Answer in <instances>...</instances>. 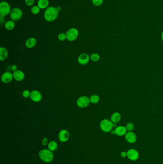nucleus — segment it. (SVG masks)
Instances as JSON below:
<instances>
[{
    "label": "nucleus",
    "instance_id": "nucleus-24",
    "mask_svg": "<svg viewBox=\"0 0 163 164\" xmlns=\"http://www.w3.org/2000/svg\"><path fill=\"white\" fill-rule=\"evenodd\" d=\"M100 59V56L98 53H93L90 56V60L94 62L99 61Z\"/></svg>",
    "mask_w": 163,
    "mask_h": 164
},
{
    "label": "nucleus",
    "instance_id": "nucleus-20",
    "mask_svg": "<svg viewBox=\"0 0 163 164\" xmlns=\"http://www.w3.org/2000/svg\"><path fill=\"white\" fill-rule=\"evenodd\" d=\"M48 149L53 152L56 151L58 147V144L55 141H51L48 143Z\"/></svg>",
    "mask_w": 163,
    "mask_h": 164
},
{
    "label": "nucleus",
    "instance_id": "nucleus-17",
    "mask_svg": "<svg viewBox=\"0 0 163 164\" xmlns=\"http://www.w3.org/2000/svg\"><path fill=\"white\" fill-rule=\"evenodd\" d=\"M121 115L120 113L115 112L112 114L110 116V120L113 123H117L121 120Z\"/></svg>",
    "mask_w": 163,
    "mask_h": 164
},
{
    "label": "nucleus",
    "instance_id": "nucleus-14",
    "mask_svg": "<svg viewBox=\"0 0 163 164\" xmlns=\"http://www.w3.org/2000/svg\"><path fill=\"white\" fill-rule=\"evenodd\" d=\"M115 134L118 136H125L127 132V130L125 126H118L114 129Z\"/></svg>",
    "mask_w": 163,
    "mask_h": 164
},
{
    "label": "nucleus",
    "instance_id": "nucleus-5",
    "mask_svg": "<svg viewBox=\"0 0 163 164\" xmlns=\"http://www.w3.org/2000/svg\"><path fill=\"white\" fill-rule=\"evenodd\" d=\"M65 34L67 40L69 41H73L78 37L79 32L76 28H72L68 29Z\"/></svg>",
    "mask_w": 163,
    "mask_h": 164
},
{
    "label": "nucleus",
    "instance_id": "nucleus-35",
    "mask_svg": "<svg viewBox=\"0 0 163 164\" xmlns=\"http://www.w3.org/2000/svg\"><path fill=\"white\" fill-rule=\"evenodd\" d=\"M57 10H58L59 12L60 11V10H61V7H60V6H57Z\"/></svg>",
    "mask_w": 163,
    "mask_h": 164
},
{
    "label": "nucleus",
    "instance_id": "nucleus-36",
    "mask_svg": "<svg viewBox=\"0 0 163 164\" xmlns=\"http://www.w3.org/2000/svg\"></svg>",
    "mask_w": 163,
    "mask_h": 164
},
{
    "label": "nucleus",
    "instance_id": "nucleus-13",
    "mask_svg": "<svg viewBox=\"0 0 163 164\" xmlns=\"http://www.w3.org/2000/svg\"><path fill=\"white\" fill-rule=\"evenodd\" d=\"M90 60V56L87 53H82L78 57V62L80 64L84 65L87 64Z\"/></svg>",
    "mask_w": 163,
    "mask_h": 164
},
{
    "label": "nucleus",
    "instance_id": "nucleus-33",
    "mask_svg": "<svg viewBox=\"0 0 163 164\" xmlns=\"http://www.w3.org/2000/svg\"><path fill=\"white\" fill-rule=\"evenodd\" d=\"M110 132L112 134H115V132L114 130H112V131H110Z\"/></svg>",
    "mask_w": 163,
    "mask_h": 164
},
{
    "label": "nucleus",
    "instance_id": "nucleus-25",
    "mask_svg": "<svg viewBox=\"0 0 163 164\" xmlns=\"http://www.w3.org/2000/svg\"><path fill=\"white\" fill-rule=\"evenodd\" d=\"M127 132H132L134 128V125L132 123H128L125 126Z\"/></svg>",
    "mask_w": 163,
    "mask_h": 164
},
{
    "label": "nucleus",
    "instance_id": "nucleus-28",
    "mask_svg": "<svg viewBox=\"0 0 163 164\" xmlns=\"http://www.w3.org/2000/svg\"><path fill=\"white\" fill-rule=\"evenodd\" d=\"M92 4L96 6H99L103 3V0H91Z\"/></svg>",
    "mask_w": 163,
    "mask_h": 164
},
{
    "label": "nucleus",
    "instance_id": "nucleus-23",
    "mask_svg": "<svg viewBox=\"0 0 163 164\" xmlns=\"http://www.w3.org/2000/svg\"><path fill=\"white\" fill-rule=\"evenodd\" d=\"M41 9L38 6V5L33 6L31 9V12L34 15H36L39 14L40 11Z\"/></svg>",
    "mask_w": 163,
    "mask_h": 164
},
{
    "label": "nucleus",
    "instance_id": "nucleus-11",
    "mask_svg": "<svg viewBox=\"0 0 163 164\" xmlns=\"http://www.w3.org/2000/svg\"><path fill=\"white\" fill-rule=\"evenodd\" d=\"M125 140L128 143H134L136 142L137 136L133 132H127L125 135Z\"/></svg>",
    "mask_w": 163,
    "mask_h": 164
},
{
    "label": "nucleus",
    "instance_id": "nucleus-2",
    "mask_svg": "<svg viewBox=\"0 0 163 164\" xmlns=\"http://www.w3.org/2000/svg\"><path fill=\"white\" fill-rule=\"evenodd\" d=\"M38 157L42 161L46 163H49L53 161L54 154L53 152L49 149H43L41 150L38 153Z\"/></svg>",
    "mask_w": 163,
    "mask_h": 164
},
{
    "label": "nucleus",
    "instance_id": "nucleus-12",
    "mask_svg": "<svg viewBox=\"0 0 163 164\" xmlns=\"http://www.w3.org/2000/svg\"><path fill=\"white\" fill-rule=\"evenodd\" d=\"M30 99L33 101L35 102H39L42 99V96L40 92L36 90L32 91L31 92Z\"/></svg>",
    "mask_w": 163,
    "mask_h": 164
},
{
    "label": "nucleus",
    "instance_id": "nucleus-29",
    "mask_svg": "<svg viewBox=\"0 0 163 164\" xmlns=\"http://www.w3.org/2000/svg\"><path fill=\"white\" fill-rule=\"evenodd\" d=\"M35 2V0H25V3L28 6H31L33 5Z\"/></svg>",
    "mask_w": 163,
    "mask_h": 164
},
{
    "label": "nucleus",
    "instance_id": "nucleus-3",
    "mask_svg": "<svg viewBox=\"0 0 163 164\" xmlns=\"http://www.w3.org/2000/svg\"><path fill=\"white\" fill-rule=\"evenodd\" d=\"M101 130L104 132H109L113 129V123L110 120L105 119L102 120L100 123Z\"/></svg>",
    "mask_w": 163,
    "mask_h": 164
},
{
    "label": "nucleus",
    "instance_id": "nucleus-32",
    "mask_svg": "<svg viewBox=\"0 0 163 164\" xmlns=\"http://www.w3.org/2000/svg\"><path fill=\"white\" fill-rule=\"evenodd\" d=\"M11 69L14 72L18 70L17 69V66L16 65H13L12 66Z\"/></svg>",
    "mask_w": 163,
    "mask_h": 164
},
{
    "label": "nucleus",
    "instance_id": "nucleus-10",
    "mask_svg": "<svg viewBox=\"0 0 163 164\" xmlns=\"http://www.w3.org/2000/svg\"><path fill=\"white\" fill-rule=\"evenodd\" d=\"M13 79H14L13 74L9 72H4L1 75V80L3 83H9L12 82Z\"/></svg>",
    "mask_w": 163,
    "mask_h": 164
},
{
    "label": "nucleus",
    "instance_id": "nucleus-4",
    "mask_svg": "<svg viewBox=\"0 0 163 164\" xmlns=\"http://www.w3.org/2000/svg\"><path fill=\"white\" fill-rule=\"evenodd\" d=\"M10 4L5 1H1L0 3V16L1 17H4L8 14H10L11 11Z\"/></svg>",
    "mask_w": 163,
    "mask_h": 164
},
{
    "label": "nucleus",
    "instance_id": "nucleus-30",
    "mask_svg": "<svg viewBox=\"0 0 163 164\" xmlns=\"http://www.w3.org/2000/svg\"><path fill=\"white\" fill-rule=\"evenodd\" d=\"M48 138L45 137L43 138V139L42 141V144L43 146H45L48 145Z\"/></svg>",
    "mask_w": 163,
    "mask_h": 164
},
{
    "label": "nucleus",
    "instance_id": "nucleus-34",
    "mask_svg": "<svg viewBox=\"0 0 163 164\" xmlns=\"http://www.w3.org/2000/svg\"><path fill=\"white\" fill-rule=\"evenodd\" d=\"M161 40H162V41L163 42V31L162 32L161 35Z\"/></svg>",
    "mask_w": 163,
    "mask_h": 164
},
{
    "label": "nucleus",
    "instance_id": "nucleus-16",
    "mask_svg": "<svg viewBox=\"0 0 163 164\" xmlns=\"http://www.w3.org/2000/svg\"><path fill=\"white\" fill-rule=\"evenodd\" d=\"M36 43H37V40L36 39L33 37H31L27 39L25 41V46L27 48L31 49L34 47L36 45Z\"/></svg>",
    "mask_w": 163,
    "mask_h": 164
},
{
    "label": "nucleus",
    "instance_id": "nucleus-18",
    "mask_svg": "<svg viewBox=\"0 0 163 164\" xmlns=\"http://www.w3.org/2000/svg\"><path fill=\"white\" fill-rule=\"evenodd\" d=\"M49 1L48 0H38L37 5L41 9H46L49 7Z\"/></svg>",
    "mask_w": 163,
    "mask_h": 164
},
{
    "label": "nucleus",
    "instance_id": "nucleus-8",
    "mask_svg": "<svg viewBox=\"0 0 163 164\" xmlns=\"http://www.w3.org/2000/svg\"><path fill=\"white\" fill-rule=\"evenodd\" d=\"M128 158L131 161H136L139 157V153L138 151L134 148H131L127 151Z\"/></svg>",
    "mask_w": 163,
    "mask_h": 164
},
{
    "label": "nucleus",
    "instance_id": "nucleus-22",
    "mask_svg": "<svg viewBox=\"0 0 163 164\" xmlns=\"http://www.w3.org/2000/svg\"><path fill=\"white\" fill-rule=\"evenodd\" d=\"M90 102L92 104H97L100 101V97L97 95H93L89 97Z\"/></svg>",
    "mask_w": 163,
    "mask_h": 164
},
{
    "label": "nucleus",
    "instance_id": "nucleus-1",
    "mask_svg": "<svg viewBox=\"0 0 163 164\" xmlns=\"http://www.w3.org/2000/svg\"><path fill=\"white\" fill-rule=\"evenodd\" d=\"M59 14V11L57 7L49 6L45 10L44 17L45 20L48 22H53L57 19Z\"/></svg>",
    "mask_w": 163,
    "mask_h": 164
},
{
    "label": "nucleus",
    "instance_id": "nucleus-21",
    "mask_svg": "<svg viewBox=\"0 0 163 164\" xmlns=\"http://www.w3.org/2000/svg\"><path fill=\"white\" fill-rule=\"evenodd\" d=\"M5 28L7 30H12L15 27V23L13 20H9L5 23Z\"/></svg>",
    "mask_w": 163,
    "mask_h": 164
},
{
    "label": "nucleus",
    "instance_id": "nucleus-7",
    "mask_svg": "<svg viewBox=\"0 0 163 164\" xmlns=\"http://www.w3.org/2000/svg\"><path fill=\"white\" fill-rule=\"evenodd\" d=\"M90 103L89 98L87 96H80L77 100V105L80 108L87 107Z\"/></svg>",
    "mask_w": 163,
    "mask_h": 164
},
{
    "label": "nucleus",
    "instance_id": "nucleus-15",
    "mask_svg": "<svg viewBox=\"0 0 163 164\" xmlns=\"http://www.w3.org/2000/svg\"><path fill=\"white\" fill-rule=\"evenodd\" d=\"M13 76L14 79L17 81H21L24 80L25 78V74L22 71L19 70L14 72Z\"/></svg>",
    "mask_w": 163,
    "mask_h": 164
},
{
    "label": "nucleus",
    "instance_id": "nucleus-19",
    "mask_svg": "<svg viewBox=\"0 0 163 164\" xmlns=\"http://www.w3.org/2000/svg\"><path fill=\"white\" fill-rule=\"evenodd\" d=\"M8 51L5 48L1 47L0 48V61H4L8 57Z\"/></svg>",
    "mask_w": 163,
    "mask_h": 164
},
{
    "label": "nucleus",
    "instance_id": "nucleus-26",
    "mask_svg": "<svg viewBox=\"0 0 163 164\" xmlns=\"http://www.w3.org/2000/svg\"><path fill=\"white\" fill-rule=\"evenodd\" d=\"M57 38H58L59 41H65V39H67L66 34L63 33V32H61L58 35Z\"/></svg>",
    "mask_w": 163,
    "mask_h": 164
},
{
    "label": "nucleus",
    "instance_id": "nucleus-9",
    "mask_svg": "<svg viewBox=\"0 0 163 164\" xmlns=\"http://www.w3.org/2000/svg\"><path fill=\"white\" fill-rule=\"evenodd\" d=\"M70 132L67 130L62 129L59 132L58 137L62 143H65L70 139Z\"/></svg>",
    "mask_w": 163,
    "mask_h": 164
},
{
    "label": "nucleus",
    "instance_id": "nucleus-27",
    "mask_svg": "<svg viewBox=\"0 0 163 164\" xmlns=\"http://www.w3.org/2000/svg\"><path fill=\"white\" fill-rule=\"evenodd\" d=\"M31 95V92L28 90H25L22 92V96L25 99H27L28 97H30Z\"/></svg>",
    "mask_w": 163,
    "mask_h": 164
},
{
    "label": "nucleus",
    "instance_id": "nucleus-6",
    "mask_svg": "<svg viewBox=\"0 0 163 164\" xmlns=\"http://www.w3.org/2000/svg\"><path fill=\"white\" fill-rule=\"evenodd\" d=\"M23 12L21 9L16 7L13 8L10 12V17L12 20L17 21L21 19L22 17Z\"/></svg>",
    "mask_w": 163,
    "mask_h": 164
},
{
    "label": "nucleus",
    "instance_id": "nucleus-31",
    "mask_svg": "<svg viewBox=\"0 0 163 164\" xmlns=\"http://www.w3.org/2000/svg\"><path fill=\"white\" fill-rule=\"evenodd\" d=\"M120 155H121V156L122 158H125V157H127V152H121V154H120Z\"/></svg>",
    "mask_w": 163,
    "mask_h": 164
}]
</instances>
